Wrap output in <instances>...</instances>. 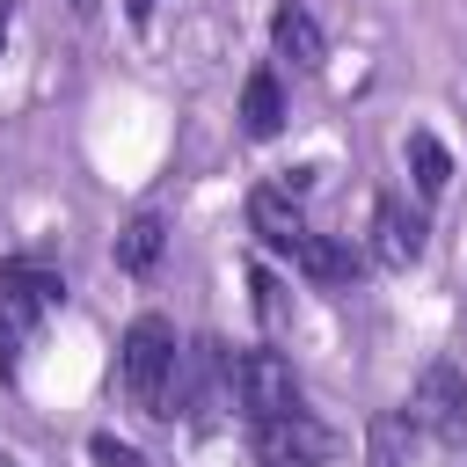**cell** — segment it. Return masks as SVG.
Instances as JSON below:
<instances>
[{"instance_id": "obj_1", "label": "cell", "mask_w": 467, "mask_h": 467, "mask_svg": "<svg viewBox=\"0 0 467 467\" xmlns=\"http://www.w3.org/2000/svg\"><path fill=\"white\" fill-rule=\"evenodd\" d=\"M175 358H182V343H175V321H168V314H139V321L124 328V343H117V379H124V401H131L139 416H168Z\"/></svg>"}, {"instance_id": "obj_2", "label": "cell", "mask_w": 467, "mask_h": 467, "mask_svg": "<svg viewBox=\"0 0 467 467\" xmlns=\"http://www.w3.org/2000/svg\"><path fill=\"white\" fill-rule=\"evenodd\" d=\"M51 306H58V277L51 270H36V263H7L0 270V372L22 365V350L36 343Z\"/></svg>"}, {"instance_id": "obj_3", "label": "cell", "mask_w": 467, "mask_h": 467, "mask_svg": "<svg viewBox=\"0 0 467 467\" xmlns=\"http://www.w3.org/2000/svg\"><path fill=\"white\" fill-rule=\"evenodd\" d=\"M226 401H234L248 423L292 416V409H299V372H292L277 350H241V358L226 365Z\"/></svg>"}, {"instance_id": "obj_4", "label": "cell", "mask_w": 467, "mask_h": 467, "mask_svg": "<svg viewBox=\"0 0 467 467\" xmlns=\"http://www.w3.org/2000/svg\"><path fill=\"white\" fill-rule=\"evenodd\" d=\"M409 416H416L423 438H438V445L460 452L467 445V372L452 358H431L423 379H416V394H409Z\"/></svg>"}, {"instance_id": "obj_5", "label": "cell", "mask_w": 467, "mask_h": 467, "mask_svg": "<svg viewBox=\"0 0 467 467\" xmlns=\"http://www.w3.org/2000/svg\"><path fill=\"white\" fill-rule=\"evenodd\" d=\"M226 365L234 358H219V343H182V358H175V387H168V416H182V423H212L219 409H226Z\"/></svg>"}, {"instance_id": "obj_6", "label": "cell", "mask_w": 467, "mask_h": 467, "mask_svg": "<svg viewBox=\"0 0 467 467\" xmlns=\"http://www.w3.org/2000/svg\"><path fill=\"white\" fill-rule=\"evenodd\" d=\"M248 438H255V467H321V460L336 452L328 423H314L306 409L270 416V423H248Z\"/></svg>"}, {"instance_id": "obj_7", "label": "cell", "mask_w": 467, "mask_h": 467, "mask_svg": "<svg viewBox=\"0 0 467 467\" xmlns=\"http://www.w3.org/2000/svg\"><path fill=\"white\" fill-rule=\"evenodd\" d=\"M372 255H379L387 270H409V263L423 255V212H409L401 197H379V204H372Z\"/></svg>"}, {"instance_id": "obj_8", "label": "cell", "mask_w": 467, "mask_h": 467, "mask_svg": "<svg viewBox=\"0 0 467 467\" xmlns=\"http://www.w3.org/2000/svg\"><path fill=\"white\" fill-rule=\"evenodd\" d=\"M270 44H277V58H292L299 73H314V66L328 58V36H321V22H314L306 7H292V0L270 15Z\"/></svg>"}, {"instance_id": "obj_9", "label": "cell", "mask_w": 467, "mask_h": 467, "mask_svg": "<svg viewBox=\"0 0 467 467\" xmlns=\"http://www.w3.org/2000/svg\"><path fill=\"white\" fill-rule=\"evenodd\" d=\"M248 226H255L270 248H285V255L306 241V212H299L292 190H255V197H248Z\"/></svg>"}, {"instance_id": "obj_10", "label": "cell", "mask_w": 467, "mask_h": 467, "mask_svg": "<svg viewBox=\"0 0 467 467\" xmlns=\"http://www.w3.org/2000/svg\"><path fill=\"white\" fill-rule=\"evenodd\" d=\"M241 131H248V139H277V131H285V88H277L270 66L248 73V88H241Z\"/></svg>"}, {"instance_id": "obj_11", "label": "cell", "mask_w": 467, "mask_h": 467, "mask_svg": "<svg viewBox=\"0 0 467 467\" xmlns=\"http://www.w3.org/2000/svg\"><path fill=\"white\" fill-rule=\"evenodd\" d=\"M161 248H168V226H161V212H139V219L117 234V270H124V277H146V270L161 263Z\"/></svg>"}, {"instance_id": "obj_12", "label": "cell", "mask_w": 467, "mask_h": 467, "mask_svg": "<svg viewBox=\"0 0 467 467\" xmlns=\"http://www.w3.org/2000/svg\"><path fill=\"white\" fill-rule=\"evenodd\" d=\"M401 153H409L416 197H445V190H452V153H445L431 131H409V139H401Z\"/></svg>"}, {"instance_id": "obj_13", "label": "cell", "mask_w": 467, "mask_h": 467, "mask_svg": "<svg viewBox=\"0 0 467 467\" xmlns=\"http://www.w3.org/2000/svg\"><path fill=\"white\" fill-rule=\"evenodd\" d=\"M292 263H299L314 285H350V277H358V255H350L343 241H328V234H306V241L292 248Z\"/></svg>"}, {"instance_id": "obj_14", "label": "cell", "mask_w": 467, "mask_h": 467, "mask_svg": "<svg viewBox=\"0 0 467 467\" xmlns=\"http://www.w3.org/2000/svg\"><path fill=\"white\" fill-rule=\"evenodd\" d=\"M409 452H416V416H372L365 460H372V467H409Z\"/></svg>"}, {"instance_id": "obj_15", "label": "cell", "mask_w": 467, "mask_h": 467, "mask_svg": "<svg viewBox=\"0 0 467 467\" xmlns=\"http://www.w3.org/2000/svg\"><path fill=\"white\" fill-rule=\"evenodd\" d=\"M255 314H263L270 328H285V321H292V306H285V285H277L270 270H255Z\"/></svg>"}, {"instance_id": "obj_16", "label": "cell", "mask_w": 467, "mask_h": 467, "mask_svg": "<svg viewBox=\"0 0 467 467\" xmlns=\"http://www.w3.org/2000/svg\"><path fill=\"white\" fill-rule=\"evenodd\" d=\"M88 452H95V467H146V460H139V452H131V445H117V438H109V431H102V438H95V445H88Z\"/></svg>"}, {"instance_id": "obj_17", "label": "cell", "mask_w": 467, "mask_h": 467, "mask_svg": "<svg viewBox=\"0 0 467 467\" xmlns=\"http://www.w3.org/2000/svg\"><path fill=\"white\" fill-rule=\"evenodd\" d=\"M153 7H161V0H131V22H153Z\"/></svg>"}, {"instance_id": "obj_18", "label": "cell", "mask_w": 467, "mask_h": 467, "mask_svg": "<svg viewBox=\"0 0 467 467\" xmlns=\"http://www.w3.org/2000/svg\"><path fill=\"white\" fill-rule=\"evenodd\" d=\"M7 29H15V7H7V0H0V44H7Z\"/></svg>"}, {"instance_id": "obj_19", "label": "cell", "mask_w": 467, "mask_h": 467, "mask_svg": "<svg viewBox=\"0 0 467 467\" xmlns=\"http://www.w3.org/2000/svg\"><path fill=\"white\" fill-rule=\"evenodd\" d=\"M73 7H80V15H88V7H95V0H73Z\"/></svg>"}, {"instance_id": "obj_20", "label": "cell", "mask_w": 467, "mask_h": 467, "mask_svg": "<svg viewBox=\"0 0 467 467\" xmlns=\"http://www.w3.org/2000/svg\"><path fill=\"white\" fill-rule=\"evenodd\" d=\"M0 467H7V460H0Z\"/></svg>"}]
</instances>
